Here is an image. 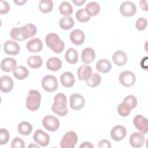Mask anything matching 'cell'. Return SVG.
Returning a JSON list of instances; mask_svg holds the SVG:
<instances>
[{
	"instance_id": "cell-42",
	"label": "cell",
	"mask_w": 148,
	"mask_h": 148,
	"mask_svg": "<svg viewBox=\"0 0 148 148\" xmlns=\"http://www.w3.org/2000/svg\"><path fill=\"white\" fill-rule=\"evenodd\" d=\"M10 10V5L6 1H1L0 3V14H6Z\"/></svg>"
},
{
	"instance_id": "cell-47",
	"label": "cell",
	"mask_w": 148,
	"mask_h": 148,
	"mask_svg": "<svg viewBox=\"0 0 148 148\" xmlns=\"http://www.w3.org/2000/svg\"><path fill=\"white\" fill-rule=\"evenodd\" d=\"M13 2L14 3H16L17 5L21 6V5H24L27 2V1H13Z\"/></svg>"
},
{
	"instance_id": "cell-25",
	"label": "cell",
	"mask_w": 148,
	"mask_h": 148,
	"mask_svg": "<svg viewBox=\"0 0 148 148\" xmlns=\"http://www.w3.org/2000/svg\"><path fill=\"white\" fill-rule=\"evenodd\" d=\"M62 66V62L60 58L55 57L49 58L46 62V67L51 71H57Z\"/></svg>"
},
{
	"instance_id": "cell-12",
	"label": "cell",
	"mask_w": 148,
	"mask_h": 148,
	"mask_svg": "<svg viewBox=\"0 0 148 148\" xmlns=\"http://www.w3.org/2000/svg\"><path fill=\"white\" fill-rule=\"evenodd\" d=\"M127 135L125 128L120 125H117L112 128L110 131V136L115 141L122 140Z\"/></svg>"
},
{
	"instance_id": "cell-43",
	"label": "cell",
	"mask_w": 148,
	"mask_h": 148,
	"mask_svg": "<svg viewBox=\"0 0 148 148\" xmlns=\"http://www.w3.org/2000/svg\"><path fill=\"white\" fill-rule=\"evenodd\" d=\"M98 147L99 148H102V147H105V148H110L112 147L111 144L110 143V142L108 140H105V139H102L101 140H100L98 143Z\"/></svg>"
},
{
	"instance_id": "cell-31",
	"label": "cell",
	"mask_w": 148,
	"mask_h": 148,
	"mask_svg": "<svg viewBox=\"0 0 148 148\" xmlns=\"http://www.w3.org/2000/svg\"><path fill=\"white\" fill-rule=\"evenodd\" d=\"M101 81V77L97 73H91V76L86 80L87 84L90 87H95L99 85Z\"/></svg>"
},
{
	"instance_id": "cell-30",
	"label": "cell",
	"mask_w": 148,
	"mask_h": 148,
	"mask_svg": "<svg viewBox=\"0 0 148 148\" xmlns=\"http://www.w3.org/2000/svg\"><path fill=\"white\" fill-rule=\"evenodd\" d=\"M17 130L18 132L23 135H28L32 131V125L27 121H21L17 126Z\"/></svg>"
},
{
	"instance_id": "cell-34",
	"label": "cell",
	"mask_w": 148,
	"mask_h": 148,
	"mask_svg": "<svg viewBox=\"0 0 148 148\" xmlns=\"http://www.w3.org/2000/svg\"><path fill=\"white\" fill-rule=\"evenodd\" d=\"M53 8V2L51 0H42L39 3V10L44 13H47L50 12Z\"/></svg>"
},
{
	"instance_id": "cell-20",
	"label": "cell",
	"mask_w": 148,
	"mask_h": 148,
	"mask_svg": "<svg viewBox=\"0 0 148 148\" xmlns=\"http://www.w3.org/2000/svg\"><path fill=\"white\" fill-rule=\"evenodd\" d=\"M95 57V53L94 49L91 47H86L83 49L81 55L82 61L86 64L92 62Z\"/></svg>"
},
{
	"instance_id": "cell-36",
	"label": "cell",
	"mask_w": 148,
	"mask_h": 148,
	"mask_svg": "<svg viewBox=\"0 0 148 148\" xmlns=\"http://www.w3.org/2000/svg\"><path fill=\"white\" fill-rule=\"evenodd\" d=\"M76 18L79 21L85 23L90 20V16L87 14L84 9H80L76 13Z\"/></svg>"
},
{
	"instance_id": "cell-40",
	"label": "cell",
	"mask_w": 148,
	"mask_h": 148,
	"mask_svg": "<svg viewBox=\"0 0 148 148\" xmlns=\"http://www.w3.org/2000/svg\"><path fill=\"white\" fill-rule=\"evenodd\" d=\"M147 25V20L143 17H140L137 19L135 24L136 28L139 31H143Z\"/></svg>"
},
{
	"instance_id": "cell-4",
	"label": "cell",
	"mask_w": 148,
	"mask_h": 148,
	"mask_svg": "<svg viewBox=\"0 0 148 148\" xmlns=\"http://www.w3.org/2000/svg\"><path fill=\"white\" fill-rule=\"evenodd\" d=\"M78 137L76 132L68 131L63 136L61 142L60 146L62 148H73L77 143Z\"/></svg>"
},
{
	"instance_id": "cell-23",
	"label": "cell",
	"mask_w": 148,
	"mask_h": 148,
	"mask_svg": "<svg viewBox=\"0 0 148 148\" xmlns=\"http://www.w3.org/2000/svg\"><path fill=\"white\" fill-rule=\"evenodd\" d=\"M92 68L89 65H82L77 69V77L80 80H86L91 76Z\"/></svg>"
},
{
	"instance_id": "cell-32",
	"label": "cell",
	"mask_w": 148,
	"mask_h": 148,
	"mask_svg": "<svg viewBox=\"0 0 148 148\" xmlns=\"http://www.w3.org/2000/svg\"><path fill=\"white\" fill-rule=\"evenodd\" d=\"M27 64L29 67L36 69L40 68L42 66L43 61L40 57L38 56H32L28 58Z\"/></svg>"
},
{
	"instance_id": "cell-6",
	"label": "cell",
	"mask_w": 148,
	"mask_h": 148,
	"mask_svg": "<svg viewBox=\"0 0 148 148\" xmlns=\"http://www.w3.org/2000/svg\"><path fill=\"white\" fill-rule=\"evenodd\" d=\"M42 124L48 131L54 132L58 129L60 127V121L55 116L47 115L43 119Z\"/></svg>"
},
{
	"instance_id": "cell-38",
	"label": "cell",
	"mask_w": 148,
	"mask_h": 148,
	"mask_svg": "<svg viewBox=\"0 0 148 148\" xmlns=\"http://www.w3.org/2000/svg\"><path fill=\"white\" fill-rule=\"evenodd\" d=\"M123 102L125 103L131 108V109H133L136 106L138 103V101L135 97L132 95H130L124 98Z\"/></svg>"
},
{
	"instance_id": "cell-13",
	"label": "cell",
	"mask_w": 148,
	"mask_h": 148,
	"mask_svg": "<svg viewBox=\"0 0 148 148\" xmlns=\"http://www.w3.org/2000/svg\"><path fill=\"white\" fill-rule=\"evenodd\" d=\"M3 50L8 55L16 56L20 52V47L17 42L8 40L3 45Z\"/></svg>"
},
{
	"instance_id": "cell-35",
	"label": "cell",
	"mask_w": 148,
	"mask_h": 148,
	"mask_svg": "<svg viewBox=\"0 0 148 148\" xmlns=\"http://www.w3.org/2000/svg\"><path fill=\"white\" fill-rule=\"evenodd\" d=\"M131 110V108L124 102H122L119 104L117 107V112L122 117H126L128 116L130 114Z\"/></svg>"
},
{
	"instance_id": "cell-41",
	"label": "cell",
	"mask_w": 148,
	"mask_h": 148,
	"mask_svg": "<svg viewBox=\"0 0 148 148\" xmlns=\"http://www.w3.org/2000/svg\"><path fill=\"white\" fill-rule=\"evenodd\" d=\"M11 147L12 148H25V142L24 141L18 137H15L11 143Z\"/></svg>"
},
{
	"instance_id": "cell-9",
	"label": "cell",
	"mask_w": 148,
	"mask_h": 148,
	"mask_svg": "<svg viewBox=\"0 0 148 148\" xmlns=\"http://www.w3.org/2000/svg\"><path fill=\"white\" fill-rule=\"evenodd\" d=\"M70 108L75 110L82 109L85 105V99L80 94H73L69 98Z\"/></svg>"
},
{
	"instance_id": "cell-18",
	"label": "cell",
	"mask_w": 148,
	"mask_h": 148,
	"mask_svg": "<svg viewBox=\"0 0 148 148\" xmlns=\"http://www.w3.org/2000/svg\"><path fill=\"white\" fill-rule=\"evenodd\" d=\"M14 83L12 79L9 76H2L1 77V91L5 93L10 92L13 88Z\"/></svg>"
},
{
	"instance_id": "cell-16",
	"label": "cell",
	"mask_w": 148,
	"mask_h": 148,
	"mask_svg": "<svg viewBox=\"0 0 148 148\" xmlns=\"http://www.w3.org/2000/svg\"><path fill=\"white\" fill-rule=\"evenodd\" d=\"M70 39L73 44L76 45H80L83 44L84 42V33L81 29H74L71 31L70 34Z\"/></svg>"
},
{
	"instance_id": "cell-48",
	"label": "cell",
	"mask_w": 148,
	"mask_h": 148,
	"mask_svg": "<svg viewBox=\"0 0 148 148\" xmlns=\"http://www.w3.org/2000/svg\"><path fill=\"white\" fill-rule=\"evenodd\" d=\"M38 147V148L39 147V146L38 145H32V144L29 145V147Z\"/></svg>"
},
{
	"instance_id": "cell-46",
	"label": "cell",
	"mask_w": 148,
	"mask_h": 148,
	"mask_svg": "<svg viewBox=\"0 0 148 148\" xmlns=\"http://www.w3.org/2000/svg\"><path fill=\"white\" fill-rule=\"evenodd\" d=\"M72 2L77 6H81L86 2V0H72Z\"/></svg>"
},
{
	"instance_id": "cell-22",
	"label": "cell",
	"mask_w": 148,
	"mask_h": 148,
	"mask_svg": "<svg viewBox=\"0 0 148 148\" xmlns=\"http://www.w3.org/2000/svg\"><path fill=\"white\" fill-rule=\"evenodd\" d=\"M112 58L114 63L119 66L125 65L127 61V55L122 50L116 51L113 55Z\"/></svg>"
},
{
	"instance_id": "cell-45",
	"label": "cell",
	"mask_w": 148,
	"mask_h": 148,
	"mask_svg": "<svg viewBox=\"0 0 148 148\" xmlns=\"http://www.w3.org/2000/svg\"><path fill=\"white\" fill-rule=\"evenodd\" d=\"M147 1L141 0L140 1V6L142 10L147 12Z\"/></svg>"
},
{
	"instance_id": "cell-37",
	"label": "cell",
	"mask_w": 148,
	"mask_h": 148,
	"mask_svg": "<svg viewBox=\"0 0 148 148\" xmlns=\"http://www.w3.org/2000/svg\"><path fill=\"white\" fill-rule=\"evenodd\" d=\"M10 36L12 39L16 40L22 41L25 40L21 35L20 27H15L12 28L10 31Z\"/></svg>"
},
{
	"instance_id": "cell-28",
	"label": "cell",
	"mask_w": 148,
	"mask_h": 148,
	"mask_svg": "<svg viewBox=\"0 0 148 148\" xmlns=\"http://www.w3.org/2000/svg\"><path fill=\"white\" fill-rule=\"evenodd\" d=\"M65 60L69 64H75L78 60V53L76 49L73 48L68 49L65 55Z\"/></svg>"
},
{
	"instance_id": "cell-8",
	"label": "cell",
	"mask_w": 148,
	"mask_h": 148,
	"mask_svg": "<svg viewBox=\"0 0 148 148\" xmlns=\"http://www.w3.org/2000/svg\"><path fill=\"white\" fill-rule=\"evenodd\" d=\"M120 13L125 17L133 16L136 12V5L132 2H123L119 8Z\"/></svg>"
},
{
	"instance_id": "cell-27",
	"label": "cell",
	"mask_w": 148,
	"mask_h": 148,
	"mask_svg": "<svg viewBox=\"0 0 148 148\" xmlns=\"http://www.w3.org/2000/svg\"><path fill=\"white\" fill-rule=\"evenodd\" d=\"M84 10L89 16H95L99 13L100 6L97 2L91 1L86 5Z\"/></svg>"
},
{
	"instance_id": "cell-11",
	"label": "cell",
	"mask_w": 148,
	"mask_h": 148,
	"mask_svg": "<svg viewBox=\"0 0 148 148\" xmlns=\"http://www.w3.org/2000/svg\"><path fill=\"white\" fill-rule=\"evenodd\" d=\"M133 123L136 128L142 134H145L147 132L148 121L146 118L144 117L141 114H137L135 116Z\"/></svg>"
},
{
	"instance_id": "cell-15",
	"label": "cell",
	"mask_w": 148,
	"mask_h": 148,
	"mask_svg": "<svg viewBox=\"0 0 148 148\" xmlns=\"http://www.w3.org/2000/svg\"><path fill=\"white\" fill-rule=\"evenodd\" d=\"M26 48L29 52L38 53L42 50L43 43L40 39L36 38H33L27 42Z\"/></svg>"
},
{
	"instance_id": "cell-26",
	"label": "cell",
	"mask_w": 148,
	"mask_h": 148,
	"mask_svg": "<svg viewBox=\"0 0 148 148\" xmlns=\"http://www.w3.org/2000/svg\"><path fill=\"white\" fill-rule=\"evenodd\" d=\"M14 76L18 80H23L29 75V71L23 66H17L13 71Z\"/></svg>"
},
{
	"instance_id": "cell-2",
	"label": "cell",
	"mask_w": 148,
	"mask_h": 148,
	"mask_svg": "<svg viewBox=\"0 0 148 148\" xmlns=\"http://www.w3.org/2000/svg\"><path fill=\"white\" fill-rule=\"evenodd\" d=\"M47 46L56 53H61L64 49V43L55 33H49L45 38Z\"/></svg>"
},
{
	"instance_id": "cell-10",
	"label": "cell",
	"mask_w": 148,
	"mask_h": 148,
	"mask_svg": "<svg viewBox=\"0 0 148 148\" xmlns=\"http://www.w3.org/2000/svg\"><path fill=\"white\" fill-rule=\"evenodd\" d=\"M33 139L37 144L42 147L47 146L50 142V136L49 134L40 129L35 131L33 136Z\"/></svg>"
},
{
	"instance_id": "cell-33",
	"label": "cell",
	"mask_w": 148,
	"mask_h": 148,
	"mask_svg": "<svg viewBox=\"0 0 148 148\" xmlns=\"http://www.w3.org/2000/svg\"><path fill=\"white\" fill-rule=\"evenodd\" d=\"M74 21L71 17H63L59 21V25L62 29L68 30L74 25Z\"/></svg>"
},
{
	"instance_id": "cell-17",
	"label": "cell",
	"mask_w": 148,
	"mask_h": 148,
	"mask_svg": "<svg viewBox=\"0 0 148 148\" xmlns=\"http://www.w3.org/2000/svg\"><path fill=\"white\" fill-rule=\"evenodd\" d=\"M21 33L24 39L34 36L37 32L36 27L33 24H27L20 27Z\"/></svg>"
},
{
	"instance_id": "cell-39",
	"label": "cell",
	"mask_w": 148,
	"mask_h": 148,
	"mask_svg": "<svg viewBox=\"0 0 148 148\" xmlns=\"http://www.w3.org/2000/svg\"><path fill=\"white\" fill-rule=\"evenodd\" d=\"M9 133L5 128H1L0 130V144L1 145L7 143L9 139Z\"/></svg>"
},
{
	"instance_id": "cell-21",
	"label": "cell",
	"mask_w": 148,
	"mask_h": 148,
	"mask_svg": "<svg viewBox=\"0 0 148 148\" xmlns=\"http://www.w3.org/2000/svg\"><path fill=\"white\" fill-rule=\"evenodd\" d=\"M17 65L15 59L12 58H5L1 62V68L2 71L5 72H9L13 71Z\"/></svg>"
},
{
	"instance_id": "cell-19",
	"label": "cell",
	"mask_w": 148,
	"mask_h": 148,
	"mask_svg": "<svg viewBox=\"0 0 148 148\" xmlns=\"http://www.w3.org/2000/svg\"><path fill=\"white\" fill-rule=\"evenodd\" d=\"M60 81L64 87L69 88L73 86L75 82V79L71 72H65L61 75Z\"/></svg>"
},
{
	"instance_id": "cell-3",
	"label": "cell",
	"mask_w": 148,
	"mask_h": 148,
	"mask_svg": "<svg viewBox=\"0 0 148 148\" xmlns=\"http://www.w3.org/2000/svg\"><path fill=\"white\" fill-rule=\"evenodd\" d=\"M40 101V92L35 90H31L29 91L26 99V107L31 111H35L39 108Z\"/></svg>"
},
{
	"instance_id": "cell-1",
	"label": "cell",
	"mask_w": 148,
	"mask_h": 148,
	"mask_svg": "<svg viewBox=\"0 0 148 148\" xmlns=\"http://www.w3.org/2000/svg\"><path fill=\"white\" fill-rule=\"evenodd\" d=\"M52 111L60 116H65L68 110L66 95L61 92L58 93L54 98V103L51 106Z\"/></svg>"
},
{
	"instance_id": "cell-5",
	"label": "cell",
	"mask_w": 148,
	"mask_h": 148,
	"mask_svg": "<svg viewBox=\"0 0 148 148\" xmlns=\"http://www.w3.org/2000/svg\"><path fill=\"white\" fill-rule=\"evenodd\" d=\"M42 85L43 89L47 92H53L58 88V81L53 75H46L42 80Z\"/></svg>"
},
{
	"instance_id": "cell-24",
	"label": "cell",
	"mask_w": 148,
	"mask_h": 148,
	"mask_svg": "<svg viewBox=\"0 0 148 148\" xmlns=\"http://www.w3.org/2000/svg\"><path fill=\"white\" fill-rule=\"evenodd\" d=\"M112 68V64L110 61L106 59H101L97 61L96 64L97 70L102 73L109 72Z\"/></svg>"
},
{
	"instance_id": "cell-29",
	"label": "cell",
	"mask_w": 148,
	"mask_h": 148,
	"mask_svg": "<svg viewBox=\"0 0 148 148\" xmlns=\"http://www.w3.org/2000/svg\"><path fill=\"white\" fill-rule=\"evenodd\" d=\"M59 12L64 17H69L73 13V8L70 3L67 1H63L59 5Z\"/></svg>"
},
{
	"instance_id": "cell-44",
	"label": "cell",
	"mask_w": 148,
	"mask_h": 148,
	"mask_svg": "<svg viewBox=\"0 0 148 148\" xmlns=\"http://www.w3.org/2000/svg\"><path fill=\"white\" fill-rule=\"evenodd\" d=\"M80 148L84 147V148H93L94 146L89 142H83L80 146H79Z\"/></svg>"
},
{
	"instance_id": "cell-7",
	"label": "cell",
	"mask_w": 148,
	"mask_h": 148,
	"mask_svg": "<svg viewBox=\"0 0 148 148\" xmlns=\"http://www.w3.org/2000/svg\"><path fill=\"white\" fill-rule=\"evenodd\" d=\"M119 80L121 85L128 87L134 84L136 80V77L133 72L125 71L122 72L119 75Z\"/></svg>"
},
{
	"instance_id": "cell-14",
	"label": "cell",
	"mask_w": 148,
	"mask_h": 148,
	"mask_svg": "<svg viewBox=\"0 0 148 148\" xmlns=\"http://www.w3.org/2000/svg\"><path fill=\"white\" fill-rule=\"evenodd\" d=\"M130 143L134 148L142 147L145 143L144 134L138 132L132 133L130 138Z\"/></svg>"
}]
</instances>
